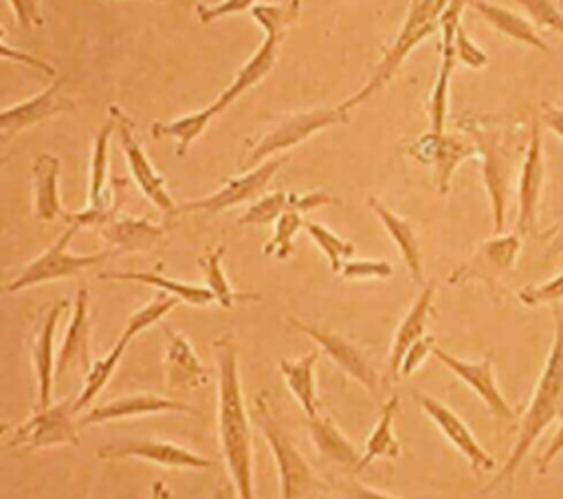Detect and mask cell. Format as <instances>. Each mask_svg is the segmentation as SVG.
<instances>
[{
  "label": "cell",
  "mask_w": 563,
  "mask_h": 499,
  "mask_svg": "<svg viewBox=\"0 0 563 499\" xmlns=\"http://www.w3.org/2000/svg\"><path fill=\"white\" fill-rule=\"evenodd\" d=\"M216 372H218V442L240 499H255L253 479V431L244 404V389L238 365L235 336L220 334L213 341Z\"/></svg>",
  "instance_id": "1"
},
{
  "label": "cell",
  "mask_w": 563,
  "mask_h": 499,
  "mask_svg": "<svg viewBox=\"0 0 563 499\" xmlns=\"http://www.w3.org/2000/svg\"><path fill=\"white\" fill-rule=\"evenodd\" d=\"M561 411H563V312L561 308H554L552 345L545 356L543 369L537 378V385L532 389L530 402L521 415L517 440L512 444L508 459L490 479V484L484 488V492H490L515 479L521 462L526 459L534 442L561 415Z\"/></svg>",
  "instance_id": "2"
},
{
  "label": "cell",
  "mask_w": 563,
  "mask_h": 499,
  "mask_svg": "<svg viewBox=\"0 0 563 499\" xmlns=\"http://www.w3.org/2000/svg\"><path fill=\"white\" fill-rule=\"evenodd\" d=\"M460 130L471 134L477 147V156L482 160V180L490 202L493 231L501 233L506 226L508 196H510V178L515 167V138L512 132L499 121L473 117L462 119Z\"/></svg>",
  "instance_id": "3"
},
{
  "label": "cell",
  "mask_w": 563,
  "mask_h": 499,
  "mask_svg": "<svg viewBox=\"0 0 563 499\" xmlns=\"http://www.w3.org/2000/svg\"><path fill=\"white\" fill-rule=\"evenodd\" d=\"M451 0H409L405 20L394 37V42L387 46L378 64L374 66L372 75L365 79V84L347 99L341 101V106L352 112L356 106L365 103L369 97H374L380 88H385L400 66L407 62L411 51L422 44L429 35L440 31V18Z\"/></svg>",
  "instance_id": "4"
},
{
  "label": "cell",
  "mask_w": 563,
  "mask_h": 499,
  "mask_svg": "<svg viewBox=\"0 0 563 499\" xmlns=\"http://www.w3.org/2000/svg\"><path fill=\"white\" fill-rule=\"evenodd\" d=\"M253 420L262 431L268 451L275 462L277 481H279V499H308L317 495L321 481L308 459L301 455L292 437L286 433L284 424L275 415L268 391H260L253 402Z\"/></svg>",
  "instance_id": "5"
},
{
  "label": "cell",
  "mask_w": 563,
  "mask_h": 499,
  "mask_svg": "<svg viewBox=\"0 0 563 499\" xmlns=\"http://www.w3.org/2000/svg\"><path fill=\"white\" fill-rule=\"evenodd\" d=\"M350 121V112L336 103V106H323V108H310L301 112H286L275 119H271L268 127L253 138L244 156H240L238 167L242 171L257 167L260 163L279 156L301 143H306L310 136L343 125Z\"/></svg>",
  "instance_id": "6"
},
{
  "label": "cell",
  "mask_w": 563,
  "mask_h": 499,
  "mask_svg": "<svg viewBox=\"0 0 563 499\" xmlns=\"http://www.w3.org/2000/svg\"><path fill=\"white\" fill-rule=\"evenodd\" d=\"M79 229L68 224V229L48 246L44 248L35 259H31L7 286L4 290L7 292H20V290H26V288H33V286H42V284H48V281H59V279H66V277H77L81 275L84 270L106 262L108 257L114 255L112 248H106V251H95V253H73L68 248L73 235L77 233Z\"/></svg>",
  "instance_id": "7"
},
{
  "label": "cell",
  "mask_w": 563,
  "mask_h": 499,
  "mask_svg": "<svg viewBox=\"0 0 563 499\" xmlns=\"http://www.w3.org/2000/svg\"><path fill=\"white\" fill-rule=\"evenodd\" d=\"M75 398H64L44 409H35L22 424H18L9 444L18 448H55V446H77L81 442V424L75 420Z\"/></svg>",
  "instance_id": "8"
},
{
  "label": "cell",
  "mask_w": 563,
  "mask_h": 499,
  "mask_svg": "<svg viewBox=\"0 0 563 499\" xmlns=\"http://www.w3.org/2000/svg\"><path fill=\"white\" fill-rule=\"evenodd\" d=\"M286 325L295 332H301L310 341H314L319 352L328 361H332L347 378L358 382L365 391H369V393L378 391L380 376H378L376 367L372 365L367 352L358 343H354L352 339H347L341 332H334V330L317 325V323L301 321L297 317H286Z\"/></svg>",
  "instance_id": "9"
},
{
  "label": "cell",
  "mask_w": 563,
  "mask_h": 499,
  "mask_svg": "<svg viewBox=\"0 0 563 499\" xmlns=\"http://www.w3.org/2000/svg\"><path fill=\"white\" fill-rule=\"evenodd\" d=\"M108 112L114 114L117 119V138H119V145H121V152L125 156V163H128V169H130V176L132 180L136 182L139 191L165 215H176L178 213V204L176 200L172 198V193L167 191V185H165V176L152 165L139 134H136V125L134 121L130 119L128 112H123L117 103H112L108 108Z\"/></svg>",
  "instance_id": "10"
},
{
  "label": "cell",
  "mask_w": 563,
  "mask_h": 499,
  "mask_svg": "<svg viewBox=\"0 0 563 499\" xmlns=\"http://www.w3.org/2000/svg\"><path fill=\"white\" fill-rule=\"evenodd\" d=\"M407 154L413 160L429 165L433 169L438 193L446 196L451 189L455 169L464 160L477 156V147H475V141L471 138V134H466L464 130H457V132L429 130V132L416 136L407 145Z\"/></svg>",
  "instance_id": "11"
},
{
  "label": "cell",
  "mask_w": 563,
  "mask_h": 499,
  "mask_svg": "<svg viewBox=\"0 0 563 499\" xmlns=\"http://www.w3.org/2000/svg\"><path fill=\"white\" fill-rule=\"evenodd\" d=\"M290 160L288 154H279L273 156L264 163H260L253 169L242 171L240 176H233L229 180H224L216 191L196 198V200H187L183 204H178V213H220L227 211L231 207L238 204H246L253 202L255 198L264 196L266 187L271 185V180L275 178V174Z\"/></svg>",
  "instance_id": "12"
},
{
  "label": "cell",
  "mask_w": 563,
  "mask_h": 499,
  "mask_svg": "<svg viewBox=\"0 0 563 499\" xmlns=\"http://www.w3.org/2000/svg\"><path fill=\"white\" fill-rule=\"evenodd\" d=\"M543 123L541 119H532L528 143L521 160L519 182H517V229L521 235L537 233L539 204L545 182V160H543Z\"/></svg>",
  "instance_id": "13"
},
{
  "label": "cell",
  "mask_w": 563,
  "mask_h": 499,
  "mask_svg": "<svg viewBox=\"0 0 563 499\" xmlns=\"http://www.w3.org/2000/svg\"><path fill=\"white\" fill-rule=\"evenodd\" d=\"M97 455L99 459H106V462L141 459L163 468H178V470H209L216 466L213 459L167 440H119V442L99 446Z\"/></svg>",
  "instance_id": "14"
},
{
  "label": "cell",
  "mask_w": 563,
  "mask_h": 499,
  "mask_svg": "<svg viewBox=\"0 0 563 499\" xmlns=\"http://www.w3.org/2000/svg\"><path fill=\"white\" fill-rule=\"evenodd\" d=\"M468 4V0H451L440 18V64L438 75L429 95V123L433 132L446 130V114H449V90H451V77L455 70L457 53H455V33L462 24V11Z\"/></svg>",
  "instance_id": "15"
},
{
  "label": "cell",
  "mask_w": 563,
  "mask_h": 499,
  "mask_svg": "<svg viewBox=\"0 0 563 499\" xmlns=\"http://www.w3.org/2000/svg\"><path fill=\"white\" fill-rule=\"evenodd\" d=\"M68 308L66 299H59L55 303H48L46 310L40 314L31 343H29V354H31V365L35 374V409H44L53 404V389H55V365H57V354H55V330L57 323Z\"/></svg>",
  "instance_id": "16"
},
{
  "label": "cell",
  "mask_w": 563,
  "mask_h": 499,
  "mask_svg": "<svg viewBox=\"0 0 563 499\" xmlns=\"http://www.w3.org/2000/svg\"><path fill=\"white\" fill-rule=\"evenodd\" d=\"M433 356L457 378L462 380L484 404L486 409L506 422H512L517 418L512 404L506 400V396L501 393L497 378H495V369H493V361L486 356L482 361H464L453 356L451 352L442 350L440 345H435Z\"/></svg>",
  "instance_id": "17"
},
{
  "label": "cell",
  "mask_w": 563,
  "mask_h": 499,
  "mask_svg": "<svg viewBox=\"0 0 563 499\" xmlns=\"http://www.w3.org/2000/svg\"><path fill=\"white\" fill-rule=\"evenodd\" d=\"M413 398L424 415L435 424V429L449 440V444L468 462L473 473H486L495 468L493 455L479 444L468 424L451 407L429 393H413Z\"/></svg>",
  "instance_id": "18"
},
{
  "label": "cell",
  "mask_w": 563,
  "mask_h": 499,
  "mask_svg": "<svg viewBox=\"0 0 563 499\" xmlns=\"http://www.w3.org/2000/svg\"><path fill=\"white\" fill-rule=\"evenodd\" d=\"M521 251V233H495L490 240L482 242L475 255L455 268L449 277V284H462L468 279H482L486 284H495L497 277L510 273L517 264Z\"/></svg>",
  "instance_id": "19"
},
{
  "label": "cell",
  "mask_w": 563,
  "mask_h": 499,
  "mask_svg": "<svg viewBox=\"0 0 563 499\" xmlns=\"http://www.w3.org/2000/svg\"><path fill=\"white\" fill-rule=\"evenodd\" d=\"M90 336H92V317L88 308V288L79 286L73 314L64 330L59 350H57V365H55V380H62L68 372L86 374L95 363L90 356Z\"/></svg>",
  "instance_id": "20"
},
{
  "label": "cell",
  "mask_w": 563,
  "mask_h": 499,
  "mask_svg": "<svg viewBox=\"0 0 563 499\" xmlns=\"http://www.w3.org/2000/svg\"><path fill=\"white\" fill-rule=\"evenodd\" d=\"M156 413H198V411L191 404L180 402L176 398L158 396L152 391H141V393L121 396V398H114L110 402L88 409L79 418V424L95 426V424L130 420V418H141V415H156Z\"/></svg>",
  "instance_id": "21"
},
{
  "label": "cell",
  "mask_w": 563,
  "mask_h": 499,
  "mask_svg": "<svg viewBox=\"0 0 563 499\" xmlns=\"http://www.w3.org/2000/svg\"><path fill=\"white\" fill-rule=\"evenodd\" d=\"M62 84H64L62 79H53V84L46 86L44 90L2 108L0 112L2 138H11L13 134H20L37 123H44L46 119H53L66 110H73L75 101L59 95Z\"/></svg>",
  "instance_id": "22"
},
{
  "label": "cell",
  "mask_w": 563,
  "mask_h": 499,
  "mask_svg": "<svg viewBox=\"0 0 563 499\" xmlns=\"http://www.w3.org/2000/svg\"><path fill=\"white\" fill-rule=\"evenodd\" d=\"M433 297H435V281L427 279L420 286V292L411 301L409 310L400 319L394 336H391V347H389V358H387V374L391 380L400 378V365L407 354V350L422 336H427V323L433 314Z\"/></svg>",
  "instance_id": "23"
},
{
  "label": "cell",
  "mask_w": 563,
  "mask_h": 499,
  "mask_svg": "<svg viewBox=\"0 0 563 499\" xmlns=\"http://www.w3.org/2000/svg\"><path fill=\"white\" fill-rule=\"evenodd\" d=\"M167 336V347L163 356V367H165V385L172 391H183V389H196L209 382V369L196 354L191 341L172 328H165Z\"/></svg>",
  "instance_id": "24"
},
{
  "label": "cell",
  "mask_w": 563,
  "mask_h": 499,
  "mask_svg": "<svg viewBox=\"0 0 563 499\" xmlns=\"http://www.w3.org/2000/svg\"><path fill=\"white\" fill-rule=\"evenodd\" d=\"M97 233L110 244L114 253H145L156 248L165 237V226L152 222L150 218L114 213Z\"/></svg>",
  "instance_id": "25"
},
{
  "label": "cell",
  "mask_w": 563,
  "mask_h": 499,
  "mask_svg": "<svg viewBox=\"0 0 563 499\" xmlns=\"http://www.w3.org/2000/svg\"><path fill=\"white\" fill-rule=\"evenodd\" d=\"M282 42L279 37L273 35H264L262 44L255 48V53L240 66V70L235 73V77L231 79V84L218 95V99L213 101L216 108L220 112H224L231 103H235L246 90H251L255 84H260L277 64L279 59V51H282Z\"/></svg>",
  "instance_id": "26"
},
{
  "label": "cell",
  "mask_w": 563,
  "mask_h": 499,
  "mask_svg": "<svg viewBox=\"0 0 563 499\" xmlns=\"http://www.w3.org/2000/svg\"><path fill=\"white\" fill-rule=\"evenodd\" d=\"M365 204L369 207V211L376 215V220L383 224V229L387 231V235L391 237V242L396 244L411 279L422 286V251H420V240L411 226L409 220H405L402 215H398L394 209H389L383 200H378L376 196H369L365 200Z\"/></svg>",
  "instance_id": "27"
},
{
  "label": "cell",
  "mask_w": 563,
  "mask_h": 499,
  "mask_svg": "<svg viewBox=\"0 0 563 499\" xmlns=\"http://www.w3.org/2000/svg\"><path fill=\"white\" fill-rule=\"evenodd\" d=\"M59 171L62 160L55 154H37L31 163L33 174V213L42 222H51L68 215L59 198Z\"/></svg>",
  "instance_id": "28"
},
{
  "label": "cell",
  "mask_w": 563,
  "mask_h": 499,
  "mask_svg": "<svg viewBox=\"0 0 563 499\" xmlns=\"http://www.w3.org/2000/svg\"><path fill=\"white\" fill-rule=\"evenodd\" d=\"M468 7L473 11H477V15L490 24L497 33H501L504 37L508 40H515L519 44H526L530 48H537L545 55L552 53L550 44L541 37L539 29L521 13L508 9V7H501L497 2H490V0H468Z\"/></svg>",
  "instance_id": "29"
},
{
  "label": "cell",
  "mask_w": 563,
  "mask_h": 499,
  "mask_svg": "<svg viewBox=\"0 0 563 499\" xmlns=\"http://www.w3.org/2000/svg\"><path fill=\"white\" fill-rule=\"evenodd\" d=\"M321 352L312 350L299 358H279L277 369L288 387V391L292 393V398L297 400V404L301 407V411L308 418H314L321 413L319 407V393H317V363H319Z\"/></svg>",
  "instance_id": "30"
},
{
  "label": "cell",
  "mask_w": 563,
  "mask_h": 499,
  "mask_svg": "<svg viewBox=\"0 0 563 499\" xmlns=\"http://www.w3.org/2000/svg\"><path fill=\"white\" fill-rule=\"evenodd\" d=\"M99 279H110V281H139L152 288H158L161 292H167L172 297H176L180 303L187 306H209L216 303L213 292L207 286H198V284H189V281H180V279H172L158 270H106L99 273Z\"/></svg>",
  "instance_id": "31"
},
{
  "label": "cell",
  "mask_w": 563,
  "mask_h": 499,
  "mask_svg": "<svg viewBox=\"0 0 563 499\" xmlns=\"http://www.w3.org/2000/svg\"><path fill=\"white\" fill-rule=\"evenodd\" d=\"M308 433L323 459L339 464L343 468H352V473H356L361 451L347 440V435L334 424L330 415L319 413L314 418H308Z\"/></svg>",
  "instance_id": "32"
},
{
  "label": "cell",
  "mask_w": 563,
  "mask_h": 499,
  "mask_svg": "<svg viewBox=\"0 0 563 499\" xmlns=\"http://www.w3.org/2000/svg\"><path fill=\"white\" fill-rule=\"evenodd\" d=\"M398 407H400V398L398 396H389L380 409V415L374 424V429L369 431L365 444H363V451H361V462H358V468L356 473L365 470L372 462L376 459H398L402 448H400V442L394 433V420H396V413H398Z\"/></svg>",
  "instance_id": "33"
},
{
  "label": "cell",
  "mask_w": 563,
  "mask_h": 499,
  "mask_svg": "<svg viewBox=\"0 0 563 499\" xmlns=\"http://www.w3.org/2000/svg\"><path fill=\"white\" fill-rule=\"evenodd\" d=\"M220 114L216 103H209L200 110L180 114L167 121H152L150 132L154 138H174L176 141V156H185L194 141L209 127V123Z\"/></svg>",
  "instance_id": "34"
},
{
  "label": "cell",
  "mask_w": 563,
  "mask_h": 499,
  "mask_svg": "<svg viewBox=\"0 0 563 499\" xmlns=\"http://www.w3.org/2000/svg\"><path fill=\"white\" fill-rule=\"evenodd\" d=\"M224 253H227V244H216V246H209L205 251V255H200L198 264H200V270H202V277H205V286L213 292L216 297V303L220 308H233L235 303H249V301H260V295L257 292H242V290H235L224 273Z\"/></svg>",
  "instance_id": "35"
},
{
  "label": "cell",
  "mask_w": 563,
  "mask_h": 499,
  "mask_svg": "<svg viewBox=\"0 0 563 499\" xmlns=\"http://www.w3.org/2000/svg\"><path fill=\"white\" fill-rule=\"evenodd\" d=\"M128 341H123L121 336L117 339V343L110 347V352L101 358H97L90 369L84 374V382H81V389L79 393L75 396V411L79 413L81 409H86L103 389L106 385L110 382L114 369L119 367V361L123 358L125 350H128Z\"/></svg>",
  "instance_id": "36"
},
{
  "label": "cell",
  "mask_w": 563,
  "mask_h": 499,
  "mask_svg": "<svg viewBox=\"0 0 563 499\" xmlns=\"http://www.w3.org/2000/svg\"><path fill=\"white\" fill-rule=\"evenodd\" d=\"M301 11L299 0H284V2H257L249 9L255 24L264 31V35H273L284 40L290 26L297 22Z\"/></svg>",
  "instance_id": "37"
},
{
  "label": "cell",
  "mask_w": 563,
  "mask_h": 499,
  "mask_svg": "<svg viewBox=\"0 0 563 499\" xmlns=\"http://www.w3.org/2000/svg\"><path fill=\"white\" fill-rule=\"evenodd\" d=\"M303 231L314 242V246L325 255L332 273H341L343 262L354 257V253H356V246L352 242L343 240L341 235H336L334 231H330L328 226H323V224H319L314 220H306Z\"/></svg>",
  "instance_id": "38"
},
{
  "label": "cell",
  "mask_w": 563,
  "mask_h": 499,
  "mask_svg": "<svg viewBox=\"0 0 563 499\" xmlns=\"http://www.w3.org/2000/svg\"><path fill=\"white\" fill-rule=\"evenodd\" d=\"M178 303H180V301H178L176 297L167 295V292L154 295L145 306L136 308V310L128 317V321H125V325H123V332H121V339L128 341V343H132L141 332H145L147 328H152L154 323H158V321H161L165 314H169Z\"/></svg>",
  "instance_id": "39"
},
{
  "label": "cell",
  "mask_w": 563,
  "mask_h": 499,
  "mask_svg": "<svg viewBox=\"0 0 563 499\" xmlns=\"http://www.w3.org/2000/svg\"><path fill=\"white\" fill-rule=\"evenodd\" d=\"M306 220H303V213L295 211V209H288L284 211L275 224H273V235L268 240V244L264 246V255H271L279 262L288 259L292 255V242H295V235L303 229Z\"/></svg>",
  "instance_id": "40"
},
{
  "label": "cell",
  "mask_w": 563,
  "mask_h": 499,
  "mask_svg": "<svg viewBox=\"0 0 563 499\" xmlns=\"http://www.w3.org/2000/svg\"><path fill=\"white\" fill-rule=\"evenodd\" d=\"M288 191H268L260 198H255L253 202H249V207L242 211V215L238 218V226H262V224H275V220L288 211Z\"/></svg>",
  "instance_id": "41"
},
{
  "label": "cell",
  "mask_w": 563,
  "mask_h": 499,
  "mask_svg": "<svg viewBox=\"0 0 563 499\" xmlns=\"http://www.w3.org/2000/svg\"><path fill=\"white\" fill-rule=\"evenodd\" d=\"M537 29L563 35V11L556 0H515Z\"/></svg>",
  "instance_id": "42"
},
{
  "label": "cell",
  "mask_w": 563,
  "mask_h": 499,
  "mask_svg": "<svg viewBox=\"0 0 563 499\" xmlns=\"http://www.w3.org/2000/svg\"><path fill=\"white\" fill-rule=\"evenodd\" d=\"M343 279L365 281V279H387L394 275V266L387 259H358L350 257L343 262L341 273Z\"/></svg>",
  "instance_id": "43"
},
{
  "label": "cell",
  "mask_w": 563,
  "mask_h": 499,
  "mask_svg": "<svg viewBox=\"0 0 563 499\" xmlns=\"http://www.w3.org/2000/svg\"><path fill=\"white\" fill-rule=\"evenodd\" d=\"M517 297H519V301L526 303V306H543V303L556 306L559 301H563V273L550 277V279L543 281V284L523 286V288L517 292Z\"/></svg>",
  "instance_id": "44"
},
{
  "label": "cell",
  "mask_w": 563,
  "mask_h": 499,
  "mask_svg": "<svg viewBox=\"0 0 563 499\" xmlns=\"http://www.w3.org/2000/svg\"><path fill=\"white\" fill-rule=\"evenodd\" d=\"M330 204H341V200L323 189H310V191H288V207L299 211V213H308L314 209H323Z\"/></svg>",
  "instance_id": "45"
},
{
  "label": "cell",
  "mask_w": 563,
  "mask_h": 499,
  "mask_svg": "<svg viewBox=\"0 0 563 499\" xmlns=\"http://www.w3.org/2000/svg\"><path fill=\"white\" fill-rule=\"evenodd\" d=\"M455 53H457V62H462L468 68H484L488 64L486 51L468 37V33L462 24L455 33Z\"/></svg>",
  "instance_id": "46"
},
{
  "label": "cell",
  "mask_w": 563,
  "mask_h": 499,
  "mask_svg": "<svg viewBox=\"0 0 563 499\" xmlns=\"http://www.w3.org/2000/svg\"><path fill=\"white\" fill-rule=\"evenodd\" d=\"M260 0H220V2H213V4H198L196 7V15L200 22H213V20H220V18H227V15H233V13H242L246 9H251L253 4H257Z\"/></svg>",
  "instance_id": "47"
},
{
  "label": "cell",
  "mask_w": 563,
  "mask_h": 499,
  "mask_svg": "<svg viewBox=\"0 0 563 499\" xmlns=\"http://www.w3.org/2000/svg\"><path fill=\"white\" fill-rule=\"evenodd\" d=\"M0 57H2V59H11V62H18V64H24V66H29V68H37V70H42L46 77H55V75H57V68H55L51 62H46V59H42V57H37V55H31L29 51L13 48V46L7 42V37L0 40Z\"/></svg>",
  "instance_id": "48"
},
{
  "label": "cell",
  "mask_w": 563,
  "mask_h": 499,
  "mask_svg": "<svg viewBox=\"0 0 563 499\" xmlns=\"http://www.w3.org/2000/svg\"><path fill=\"white\" fill-rule=\"evenodd\" d=\"M435 345H438V343H435V336H431V334L418 339V341L407 350V354H405V358H402L400 378H402V376H411V374L433 354Z\"/></svg>",
  "instance_id": "49"
},
{
  "label": "cell",
  "mask_w": 563,
  "mask_h": 499,
  "mask_svg": "<svg viewBox=\"0 0 563 499\" xmlns=\"http://www.w3.org/2000/svg\"><path fill=\"white\" fill-rule=\"evenodd\" d=\"M20 29H35L44 24L42 0H7Z\"/></svg>",
  "instance_id": "50"
},
{
  "label": "cell",
  "mask_w": 563,
  "mask_h": 499,
  "mask_svg": "<svg viewBox=\"0 0 563 499\" xmlns=\"http://www.w3.org/2000/svg\"><path fill=\"white\" fill-rule=\"evenodd\" d=\"M561 453H563V420L559 422V426H556L552 440L548 442V446L537 455V459H534L537 473H539V475H545L548 468L552 466V462H554Z\"/></svg>",
  "instance_id": "51"
},
{
  "label": "cell",
  "mask_w": 563,
  "mask_h": 499,
  "mask_svg": "<svg viewBox=\"0 0 563 499\" xmlns=\"http://www.w3.org/2000/svg\"><path fill=\"white\" fill-rule=\"evenodd\" d=\"M336 490H339V495H341L343 499H400V497H394V495H389V492H380V490L361 486V484H356V481H352V479L341 481V484L336 486Z\"/></svg>",
  "instance_id": "52"
},
{
  "label": "cell",
  "mask_w": 563,
  "mask_h": 499,
  "mask_svg": "<svg viewBox=\"0 0 563 499\" xmlns=\"http://www.w3.org/2000/svg\"><path fill=\"white\" fill-rule=\"evenodd\" d=\"M541 123L563 141V106H541Z\"/></svg>",
  "instance_id": "53"
},
{
  "label": "cell",
  "mask_w": 563,
  "mask_h": 499,
  "mask_svg": "<svg viewBox=\"0 0 563 499\" xmlns=\"http://www.w3.org/2000/svg\"><path fill=\"white\" fill-rule=\"evenodd\" d=\"M550 246H548V257H554V255H561L563 253V224H559L556 229H552L550 233Z\"/></svg>",
  "instance_id": "54"
},
{
  "label": "cell",
  "mask_w": 563,
  "mask_h": 499,
  "mask_svg": "<svg viewBox=\"0 0 563 499\" xmlns=\"http://www.w3.org/2000/svg\"><path fill=\"white\" fill-rule=\"evenodd\" d=\"M211 499H240V497H238V490H235L233 481L229 479V481H222V484L213 490Z\"/></svg>",
  "instance_id": "55"
},
{
  "label": "cell",
  "mask_w": 563,
  "mask_h": 499,
  "mask_svg": "<svg viewBox=\"0 0 563 499\" xmlns=\"http://www.w3.org/2000/svg\"><path fill=\"white\" fill-rule=\"evenodd\" d=\"M150 499H172V490H169V486H167L163 479H156V481H152V488H150Z\"/></svg>",
  "instance_id": "56"
},
{
  "label": "cell",
  "mask_w": 563,
  "mask_h": 499,
  "mask_svg": "<svg viewBox=\"0 0 563 499\" xmlns=\"http://www.w3.org/2000/svg\"><path fill=\"white\" fill-rule=\"evenodd\" d=\"M308 499H332V497H328V495H312V497H308Z\"/></svg>",
  "instance_id": "57"
},
{
  "label": "cell",
  "mask_w": 563,
  "mask_h": 499,
  "mask_svg": "<svg viewBox=\"0 0 563 499\" xmlns=\"http://www.w3.org/2000/svg\"><path fill=\"white\" fill-rule=\"evenodd\" d=\"M556 4L561 7V11H563V0H556Z\"/></svg>",
  "instance_id": "58"
},
{
  "label": "cell",
  "mask_w": 563,
  "mask_h": 499,
  "mask_svg": "<svg viewBox=\"0 0 563 499\" xmlns=\"http://www.w3.org/2000/svg\"><path fill=\"white\" fill-rule=\"evenodd\" d=\"M150 2H167V0H150Z\"/></svg>",
  "instance_id": "59"
}]
</instances>
